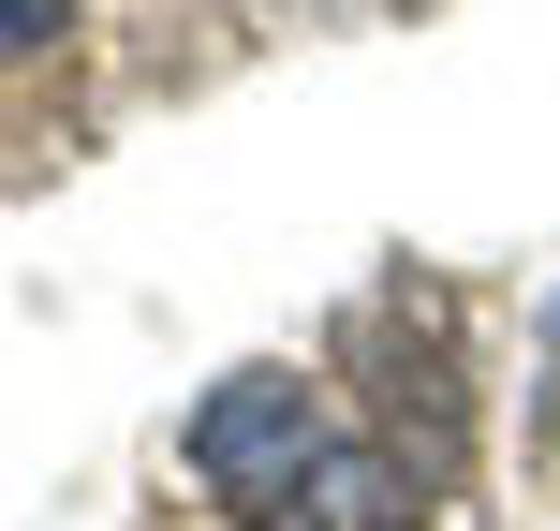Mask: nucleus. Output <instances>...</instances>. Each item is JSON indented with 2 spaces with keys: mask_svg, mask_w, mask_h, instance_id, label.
Here are the masks:
<instances>
[{
  "mask_svg": "<svg viewBox=\"0 0 560 531\" xmlns=\"http://www.w3.org/2000/svg\"><path fill=\"white\" fill-rule=\"evenodd\" d=\"M310 458H325V414H310L295 369H236V384H207V414H192V473L222 487L252 531L310 487Z\"/></svg>",
  "mask_w": 560,
  "mask_h": 531,
  "instance_id": "obj_1",
  "label": "nucleus"
},
{
  "mask_svg": "<svg viewBox=\"0 0 560 531\" xmlns=\"http://www.w3.org/2000/svg\"><path fill=\"white\" fill-rule=\"evenodd\" d=\"M546 339H560V310H546Z\"/></svg>",
  "mask_w": 560,
  "mask_h": 531,
  "instance_id": "obj_3",
  "label": "nucleus"
},
{
  "mask_svg": "<svg viewBox=\"0 0 560 531\" xmlns=\"http://www.w3.org/2000/svg\"><path fill=\"white\" fill-rule=\"evenodd\" d=\"M74 30V0H0V59H30V45H59Z\"/></svg>",
  "mask_w": 560,
  "mask_h": 531,
  "instance_id": "obj_2",
  "label": "nucleus"
}]
</instances>
